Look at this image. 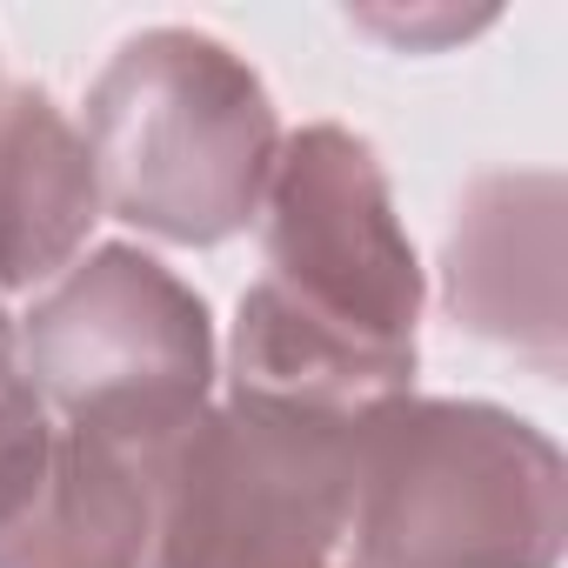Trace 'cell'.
Listing matches in <instances>:
<instances>
[{
	"label": "cell",
	"instance_id": "obj_3",
	"mask_svg": "<svg viewBox=\"0 0 568 568\" xmlns=\"http://www.w3.org/2000/svg\"><path fill=\"white\" fill-rule=\"evenodd\" d=\"M21 382L54 428L161 448L214 402V322L174 267L134 241L88 247L14 322Z\"/></svg>",
	"mask_w": 568,
	"mask_h": 568
},
{
	"label": "cell",
	"instance_id": "obj_1",
	"mask_svg": "<svg viewBox=\"0 0 568 568\" xmlns=\"http://www.w3.org/2000/svg\"><path fill=\"white\" fill-rule=\"evenodd\" d=\"M561 448L495 408L402 395L348 442V568H561Z\"/></svg>",
	"mask_w": 568,
	"mask_h": 568
},
{
	"label": "cell",
	"instance_id": "obj_11",
	"mask_svg": "<svg viewBox=\"0 0 568 568\" xmlns=\"http://www.w3.org/2000/svg\"><path fill=\"white\" fill-rule=\"evenodd\" d=\"M348 21H355L362 34L402 48V54H435V48H448V41L481 34V28L495 21V8H475V14H462V8H355Z\"/></svg>",
	"mask_w": 568,
	"mask_h": 568
},
{
	"label": "cell",
	"instance_id": "obj_7",
	"mask_svg": "<svg viewBox=\"0 0 568 568\" xmlns=\"http://www.w3.org/2000/svg\"><path fill=\"white\" fill-rule=\"evenodd\" d=\"M108 221L81 128L48 88H0V302L41 295Z\"/></svg>",
	"mask_w": 568,
	"mask_h": 568
},
{
	"label": "cell",
	"instance_id": "obj_2",
	"mask_svg": "<svg viewBox=\"0 0 568 568\" xmlns=\"http://www.w3.org/2000/svg\"><path fill=\"white\" fill-rule=\"evenodd\" d=\"M81 141L114 221L168 247H221L254 227L281 154V114L227 41L201 28H141L94 74Z\"/></svg>",
	"mask_w": 568,
	"mask_h": 568
},
{
	"label": "cell",
	"instance_id": "obj_10",
	"mask_svg": "<svg viewBox=\"0 0 568 568\" xmlns=\"http://www.w3.org/2000/svg\"><path fill=\"white\" fill-rule=\"evenodd\" d=\"M54 435H61L54 415L41 408V395H34L21 375L0 382V528H8V521L34 501V488L48 481Z\"/></svg>",
	"mask_w": 568,
	"mask_h": 568
},
{
	"label": "cell",
	"instance_id": "obj_13",
	"mask_svg": "<svg viewBox=\"0 0 568 568\" xmlns=\"http://www.w3.org/2000/svg\"><path fill=\"white\" fill-rule=\"evenodd\" d=\"M342 568H348V561H342Z\"/></svg>",
	"mask_w": 568,
	"mask_h": 568
},
{
	"label": "cell",
	"instance_id": "obj_6",
	"mask_svg": "<svg viewBox=\"0 0 568 568\" xmlns=\"http://www.w3.org/2000/svg\"><path fill=\"white\" fill-rule=\"evenodd\" d=\"M442 302L455 328L561 368V174L501 168L475 174L442 241Z\"/></svg>",
	"mask_w": 568,
	"mask_h": 568
},
{
	"label": "cell",
	"instance_id": "obj_5",
	"mask_svg": "<svg viewBox=\"0 0 568 568\" xmlns=\"http://www.w3.org/2000/svg\"><path fill=\"white\" fill-rule=\"evenodd\" d=\"M267 288L335 335L388 355H415L428 274L395 214V187L375 148L335 121L281 134L274 174L254 207Z\"/></svg>",
	"mask_w": 568,
	"mask_h": 568
},
{
	"label": "cell",
	"instance_id": "obj_12",
	"mask_svg": "<svg viewBox=\"0 0 568 568\" xmlns=\"http://www.w3.org/2000/svg\"><path fill=\"white\" fill-rule=\"evenodd\" d=\"M8 375H21V355H14V315H8V302H0V382Z\"/></svg>",
	"mask_w": 568,
	"mask_h": 568
},
{
	"label": "cell",
	"instance_id": "obj_9",
	"mask_svg": "<svg viewBox=\"0 0 568 568\" xmlns=\"http://www.w3.org/2000/svg\"><path fill=\"white\" fill-rule=\"evenodd\" d=\"M0 568H154V448L61 428L48 481L0 528Z\"/></svg>",
	"mask_w": 568,
	"mask_h": 568
},
{
	"label": "cell",
	"instance_id": "obj_8",
	"mask_svg": "<svg viewBox=\"0 0 568 568\" xmlns=\"http://www.w3.org/2000/svg\"><path fill=\"white\" fill-rule=\"evenodd\" d=\"M402 395H415V355H388L335 335L328 322L302 315L288 295H274L267 281L241 295L234 342H227V402L355 428Z\"/></svg>",
	"mask_w": 568,
	"mask_h": 568
},
{
	"label": "cell",
	"instance_id": "obj_4",
	"mask_svg": "<svg viewBox=\"0 0 568 568\" xmlns=\"http://www.w3.org/2000/svg\"><path fill=\"white\" fill-rule=\"evenodd\" d=\"M355 428L207 402L154 448V568H342Z\"/></svg>",
	"mask_w": 568,
	"mask_h": 568
}]
</instances>
